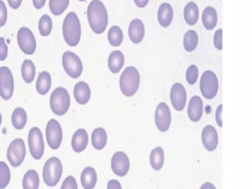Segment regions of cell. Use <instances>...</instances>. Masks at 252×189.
<instances>
[{
	"label": "cell",
	"mask_w": 252,
	"mask_h": 189,
	"mask_svg": "<svg viewBox=\"0 0 252 189\" xmlns=\"http://www.w3.org/2000/svg\"><path fill=\"white\" fill-rule=\"evenodd\" d=\"M7 1H8L9 6L14 10L18 9L22 4V0H7Z\"/></svg>",
	"instance_id": "ee69618b"
},
{
	"label": "cell",
	"mask_w": 252,
	"mask_h": 189,
	"mask_svg": "<svg viewBox=\"0 0 252 189\" xmlns=\"http://www.w3.org/2000/svg\"><path fill=\"white\" fill-rule=\"evenodd\" d=\"M70 95L68 91L63 87L56 88L49 99V104L52 112L58 116L65 114L70 107Z\"/></svg>",
	"instance_id": "277c9868"
},
{
	"label": "cell",
	"mask_w": 252,
	"mask_h": 189,
	"mask_svg": "<svg viewBox=\"0 0 252 189\" xmlns=\"http://www.w3.org/2000/svg\"><path fill=\"white\" fill-rule=\"evenodd\" d=\"M79 1H82V2H83V1H86V0H79Z\"/></svg>",
	"instance_id": "681fc988"
},
{
	"label": "cell",
	"mask_w": 252,
	"mask_h": 189,
	"mask_svg": "<svg viewBox=\"0 0 252 189\" xmlns=\"http://www.w3.org/2000/svg\"><path fill=\"white\" fill-rule=\"evenodd\" d=\"M39 177L34 169L28 170L23 178V189H38Z\"/></svg>",
	"instance_id": "f1b7e54d"
},
{
	"label": "cell",
	"mask_w": 252,
	"mask_h": 189,
	"mask_svg": "<svg viewBox=\"0 0 252 189\" xmlns=\"http://www.w3.org/2000/svg\"><path fill=\"white\" fill-rule=\"evenodd\" d=\"M107 189H122L121 184L116 179H111L107 183Z\"/></svg>",
	"instance_id": "7bdbcfd3"
},
{
	"label": "cell",
	"mask_w": 252,
	"mask_h": 189,
	"mask_svg": "<svg viewBox=\"0 0 252 189\" xmlns=\"http://www.w3.org/2000/svg\"><path fill=\"white\" fill-rule=\"evenodd\" d=\"M218 22V14L214 7L208 6L204 9L202 15V23L207 30H213Z\"/></svg>",
	"instance_id": "603a6c76"
},
{
	"label": "cell",
	"mask_w": 252,
	"mask_h": 189,
	"mask_svg": "<svg viewBox=\"0 0 252 189\" xmlns=\"http://www.w3.org/2000/svg\"><path fill=\"white\" fill-rule=\"evenodd\" d=\"M135 4L137 7L139 8H144L147 6V4L149 3V0H134Z\"/></svg>",
	"instance_id": "bcb514c9"
},
{
	"label": "cell",
	"mask_w": 252,
	"mask_h": 189,
	"mask_svg": "<svg viewBox=\"0 0 252 189\" xmlns=\"http://www.w3.org/2000/svg\"><path fill=\"white\" fill-rule=\"evenodd\" d=\"M1 123H2V116H1V113H0V125H1Z\"/></svg>",
	"instance_id": "c3c4849f"
},
{
	"label": "cell",
	"mask_w": 252,
	"mask_h": 189,
	"mask_svg": "<svg viewBox=\"0 0 252 189\" xmlns=\"http://www.w3.org/2000/svg\"><path fill=\"white\" fill-rule=\"evenodd\" d=\"M7 22V8L5 3L0 0V28L3 27Z\"/></svg>",
	"instance_id": "ab89813d"
},
{
	"label": "cell",
	"mask_w": 252,
	"mask_h": 189,
	"mask_svg": "<svg viewBox=\"0 0 252 189\" xmlns=\"http://www.w3.org/2000/svg\"><path fill=\"white\" fill-rule=\"evenodd\" d=\"M202 143L205 149L209 152L216 150L219 143L218 132L212 125H207L202 130Z\"/></svg>",
	"instance_id": "2e32d148"
},
{
	"label": "cell",
	"mask_w": 252,
	"mask_h": 189,
	"mask_svg": "<svg viewBox=\"0 0 252 189\" xmlns=\"http://www.w3.org/2000/svg\"><path fill=\"white\" fill-rule=\"evenodd\" d=\"M107 38L112 46H119L123 40V32L118 26H112L107 33Z\"/></svg>",
	"instance_id": "d6a6232c"
},
{
	"label": "cell",
	"mask_w": 252,
	"mask_h": 189,
	"mask_svg": "<svg viewBox=\"0 0 252 189\" xmlns=\"http://www.w3.org/2000/svg\"><path fill=\"white\" fill-rule=\"evenodd\" d=\"M200 189H216V187L211 182H205Z\"/></svg>",
	"instance_id": "7dc6e473"
},
{
	"label": "cell",
	"mask_w": 252,
	"mask_h": 189,
	"mask_svg": "<svg viewBox=\"0 0 252 189\" xmlns=\"http://www.w3.org/2000/svg\"><path fill=\"white\" fill-rule=\"evenodd\" d=\"M124 65V55L120 50H114L108 56V68L111 73H118Z\"/></svg>",
	"instance_id": "cb8c5ba5"
},
{
	"label": "cell",
	"mask_w": 252,
	"mask_h": 189,
	"mask_svg": "<svg viewBox=\"0 0 252 189\" xmlns=\"http://www.w3.org/2000/svg\"><path fill=\"white\" fill-rule=\"evenodd\" d=\"M21 73H22L23 80L27 84H30L33 81L34 76H35V66L32 60H30V59L24 60L22 67H21Z\"/></svg>",
	"instance_id": "f546056e"
},
{
	"label": "cell",
	"mask_w": 252,
	"mask_h": 189,
	"mask_svg": "<svg viewBox=\"0 0 252 189\" xmlns=\"http://www.w3.org/2000/svg\"><path fill=\"white\" fill-rule=\"evenodd\" d=\"M62 65L65 72L73 79L81 76L83 71V64L78 55L72 51H65L62 55Z\"/></svg>",
	"instance_id": "ba28073f"
},
{
	"label": "cell",
	"mask_w": 252,
	"mask_h": 189,
	"mask_svg": "<svg viewBox=\"0 0 252 189\" xmlns=\"http://www.w3.org/2000/svg\"><path fill=\"white\" fill-rule=\"evenodd\" d=\"M62 163L60 159L56 157L49 158L43 166L42 177L43 181L47 186H55L61 178L62 175Z\"/></svg>",
	"instance_id": "5b68a950"
},
{
	"label": "cell",
	"mask_w": 252,
	"mask_h": 189,
	"mask_svg": "<svg viewBox=\"0 0 252 189\" xmlns=\"http://www.w3.org/2000/svg\"><path fill=\"white\" fill-rule=\"evenodd\" d=\"M11 173L8 165L4 161H0V189H4L10 182Z\"/></svg>",
	"instance_id": "d590c367"
},
{
	"label": "cell",
	"mask_w": 252,
	"mask_h": 189,
	"mask_svg": "<svg viewBox=\"0 0 252 189\" xmlns=\"http://www.w3.org/2000/svg\"><path fill=\"white\" fill-rule=\"evenodd\" d=\"M200 90L203 96L207 99H212L216 96L219 91V81L217 75L213 71L207 70L202 74L200 80Z\"/></svg>",
	"instance_id": "8992f818"
},
{
	"label": "cell",
	"mask_w": 252,
	"mask_h": 189,
	"mask_svg": "<svg viewBox=\"0 0 252 189\" xmlns=\"http://www.w3.org/2000/svg\"><path fill=\"white\" fill-rule=\"evenodd\" d=\"M74 96L78 103L86 104L91 97V89L89 85L84 81L77 83L74 88Z\"/></svg>",
	"instance_id": "ffe728a7"
},
{
	"label": "cell",
	"mask_w": 252,
	"mask_h": 189,
	"mask_svg": "<svg viewBox=\"0 0 252 189\" xmlns=\"http://www.w3.org/2000/svg\"><path fill=\"white\" fill-rule=\"evenodd\" d=\"M173 19V9L169 3H162L158 10V21L163 28H167Z\"/></svg>",
	"instance_id": "44dd1931"
},
{
	"label": "cell",
	"mask_w": 252,
	"mask_h": 189,
	"mask_svg": "<svg viewBox=\"0 0 252 189\" xmlns=\"http://www.w3.org/2000/svg\"><path fill=\"white\" fill-rule=\"evenodd\" d=\"M140 86V74L133 66H128L122 72L119 80V87L122 94L126 96H132L136 94Z\"/></svg>",
	"instance_id": "3957f363"
},
{
	"label": "cell",
	"mask_w": 252,
	"mask_h": 189,
	"mask_svg": "<svg viewBox=\"0 0 252 189\" xmlns=\"http://www.w3.org/2000/svg\"><path fill=\"white\" fill-rule=\"evenodd\" d=\"M17 40L20 49L27 55H32L34 53L36 48V41L32 32L27 28L22 27L19 29L17 33Z\"/></svg>",
	"instance_id": "30bf717a"
},
{
	"label": "cell",
	"mask_w": 252,
	"mask_h": 189,
	"mask_svg": "<svg viewBox=\"0 0 252 189\" xmlns=\"http://www.w3.org/2000/svg\"><path fill=\"white\" fill-rule=\"evenodd\" d=\"M88 142H89V138H88V134L87 131L83 128L78 129L72 137V148L76 153H81L83 152L87 146H88Z\"/></svg>",
	"instance_id": "d6986e66"
},
{
	"label": "cell",
	"mask_w": 252,
	"mask_h": 189,
	"mask_svg": "<svg viewBox=\"0 0 252 189\" xmlns=\"http://www.w3.org/2000/svg\"><path fill=\"white\" fill-rule=\"evenodd\" d=\"M61 189H78L76 179L71 175L67 176L61 185Z\"/></svg>",
	"instance_id": "74e56055"
},
{
	"label": "cell",
	"mask_w": 252,
	"mask_h": 189,
	"mask_svg": "<svg viewBox=\"0 0 252 189\" xmlns=\"http://www.w3.org/2000/svg\"><path fill=\"white\" fill-rule=\"evenodd\" d=\"M183 14H184L185 22L190 26H194L197 23L199 18V9L197 4L193 1L188 2L184 8Z\"/></svg>",
	"instance_id": "484cf974"
},
{
	"label": "cell",
	"mask_w": 252,
	"mask_h": 189,
	"mask_svg": "<svg viewBox=\"0 0 252 189\" xmlns=\"http://www.w3.org/2000/svg\"><path fill=\"white\" fill-rule=\"evenodd\" d=\"M129 37L132 42L140 43L145 35V27L140 19H134L131 21L128 29Z\"/></svg>",
	"instance_id": "ac0fdd59"
},
{
	"label": "cell",
	"mask_w": 252,
	"mask_h": 189,
	"mask_svg": "<svg viewBox=\"0 0 252 189\" xmlns=\"http://www.w3.org/2000/svg\"><path fill=\"white\" fill-rule=\"evenodd\" d=\"M28 142L32 157L34 159H40L44 153V142L42 133L38 127L31 128L28 136Z\"/></svg>",
	"instance_id": "52a82bcc"
},
{
	"label": "cell",
	"mask_w": 252,
	"mask_h": 189,
	"mask_svg": "<svg viewBox=\"0 0 252 189\" xmlns=\"http://www.w3.org/2000/svg\"><path fill=\"white\" fill-rule=\"evenodd\" d=\"M198 79V68L196 65L192 64L188 67L186 71V81L189 85H194Z\"/></svg>",
	"instance_id": "8d00e7d4"
},
{
	"label": "cell",
	"mask_w": 252,
	"mask_h": 189,
	"mask_svg": "<svg viewBox=\"0 0 252 189\" xmlns=\"http://www.w3.org/2000/svg\"><path fill=\"white\" fill-rule=\"evenodd\" d=\"M164 162V153L162 148L157 147L150 154V163L155 170H159Z\"/></svg>",
	"instance_id": "4dcf8cb0"
},
{
	"label": "cell",
	"mask_w": 252,
	"mask_h": 189,
	"mask_svg": "<svg viewBox=\"0 0 252 189\" xmlns=\"http://www.w3.org/2000/svg\"><path fill=\"white\" fill-rule=\"evenodd\" d=\"M7 55H8V46L5 42L4 37L0 36V61L5 60Z\"/></svg>",
	"instance_id": "60d3db41"
},
{
	"label": "cell",
	"mask_w": 252,
	"mask_h": 189,
	"mask_svg": "<svg viewBox=\"0 0 252 189\" xmlns=\"http://www.w3.org/2000/svg\"><path fill=\"white\" fill-rule=\"evenodd\" d=\"M26 157V146L25 142L21 138L13 140L7 150V158L10 164L14 167L21 165Z\"/></svg>",
	"instance_id": "9c48e42d"
},
{
	"label": "cell",
	"mask_w": 252,
	"mask_h": 189,
	"mask_svg": "<svg viewBox=\"0 0 252 189\" xmlns=\"http://www.w3.org/2000/svg\"><path fill=\"white\" fill-rule=\"evenodd\" d=\"M187 100V94L185 88L180 83H175L172 85L170 90V101L173 108L177 111L183 110Z\"/></svg>",
	"instance_id": "5bb4252c"
},
{
	"label": "cell",
	"mask_w": 252,
	"mask_h": 189,
	"mask_svg": "<svg viewBox=\"0 0 252 189\" xmlns=\"http://www.w3.org/2000/svg\"><path fill=\"white\" fill-rule=\"evenodd\" d=\"M50 87H51V76H50V74L47 71L40 72L38 77H37L36 84H35L36 92L39 94L44 95L48 93Z\"/></svg>",
	"instance_id": "d4e9b609"
},
{
	"label": "cell",
	"mask_w": 252,
	"mask_h": 189,
	"mask_svg": "<svg viewBox=\"0 0 252 189\" xmlns=\"http://www.w3.org/2000/svg\"><path fill=\"white\" fill-rule=\"evenodd\" d=\"M214 44L217 49H219V50L222 49V30L221 29L217 30V32H215Z\"/></svg>",
	"instance_id": "f35d334b"
},
{
	"label": "cell",
	"mask_w": 252,
	"mask_h": 189,
	"mask_svg": "<svg viewBox=\"0 0 252 189\" xmlns=\"http://www.w3.org/2000/svg\"><path fill=\"white\" fill-rule=\"evenodd\" d=\"M81 183L84 189H93L96 183V172L94 167L87 166L81 174Z\"/></svg>",
	"instance_id": "7402d4cb"
},
{
	"label": "cell",
	"mask_w": 252,
	"mask_h": 189,
	"mask_svg": "<svg viewBox=\"0 0 252 189\" xmlns=\"http://www.w3.org/2000/svg\"><path fill=\"white\" fill-rule=\"evenodd\" d=\"M69 0H49V9L54 16L61 15L68 7Z\"/></svg>",
	"instance_id": "e575fe53"
},
{
	"label": "cell",
	"mask_w": 252,
	"mask_h": 189,
	"mask_svg": "<svg viewBox=\"0 0 252 189\" xmlns=\"http://www.w3.org/2000/svg\"><path fill=\"white\" fill-rule=\"evenodd\" d=\"M62 32L65 42L69 46H76L81 38V25L78 16L74 12H70L64 19Z\"/></svg>",
	"instance_id": "7a4b0ae2"
},
{
	"label": "cell",
	"mask_w": 252,
	"mask_h": 189,
	"mask_svg": "<svg viewBox=\"0 0 252 189\" xmlns=\"http://www.w3.org/2000/svg\"><path fill=\"white\" fill-rule=\"evenodd\" d=\"M88 21L92 31L94 33H102L108 23V15L105 6L100 0H93L87 10Z\"/></svg>",
	"instance_id": "6da1fadb"
},
{
	"label": "cell",
	"mask_w": 252,
	"mask_h": 189,
	"mask_svg": "<svg viewBox=\"0 0 252 189\" xmlns=\"http://www.w3.org/2000/svg\"><path fill=\"white\" fill-rule=\"evenodd\" d=\"M130 162L127 155L123 152H116L111 158V169L118 176H125L129 170Z\"/></svg>",
	"instance_id": "9a60e30c"
},
{
	"label": "cell",
	"mask_w": 252,
	"mask_h": 189,
	"mask_svg": "<svg viewBox=\"0 0 252 189\" xmlns=\"http://www.w3.org/2000/svg\"><path fill=\"white\" fill-rule=\"evenodd\" d=\"M155 122L157 128L160 132H165L168 130L171 122V113L168 105L165 102H160L158 104L155 113Z\"/></svg>",
	"instance_id": "4fadbf2b"
},
{
	"label": "cell",
	"mask_w": 252,
	"mask_h": 189,
	"mask_svg": "<svg viewBox=\"0 0 252 189\" xmlns=\"http://www.w3.org/2000/svg\"><path fill=\"white\" fill-rule=\"evenodd\" d=\"M45 136L48 146L52 150H57L62 142V128L59 122L55 119H50L46 125Z\"/></svg>",
	"instance_id": "8fae6325"
},
{
	"label": "cell",
	"mask_w": 252,
	"mask_h": 189,
	"mask_svg": "<svg viewBox=\"0 0 252 189\" xmlns=\"http://www.w3.org/2000/svg\"><path fill=\"white\" fill-rule=\"evenodd\" d=\"M51 30H52V20H51V18L46 14L42 15L39 19V22H38L39 33L42 36H47L51 32Z\"/></svg>",
	"instance_id": "836d02e7"
},
{
	"label": "cell",
	"mask_w": 252,
	"mask_h": 189,
	"mask_svg": "<svg viewBox=\"0 0 252 189\" xmlns=\"http://www.w3.org/2000/svg\"><path fill=\"white\" fill-rule=\"evenodd\" d=\"M198 44V34L195 31L189 30L185 32L183 37V46L186 51L191 52L195 50Z\"/></svg>",
	"instance_id": "1f68e13d"
},
{
	"label": "cell",
	"mask_w": 252,
	"mask_h": 189,
	"mask_svg": "<svg viewBox=\"0 0 252 189\" xmlns=\"http://www.w3.org/2000/svg\"><path fill=\"white\" fill-rule=\"evenodd\" d=\"M187 114L189 119L193 122H197L201 119L203 115V100L200 96L194 95L190 98Z\"/></svg>",
	"instance_id": "e0dca14e"
},
{
	"label": "cell",
	"mask_w": 252,
	"mask_h": 189,
	"mask_svg": "<svg viewBox=\"0 0 252 189\" xmlns=\"http://www.w3.org/2000/svg\"><path fill=\"white\" fill-rule=\"evenodd\" d=\"M27 119H28L27 112L24 108L17 107L13 110L11 121H12V125L14 126L15 129H17V130L23 129L27 124Z\"/></svg>",
	"instance_id": "83f0119b"
},
{
	"label": "cell",
	"mask_w": 252,
	"mask_h": 189,
	"mask_svg": "<svg viewBox=\"0 0 252 189\" xmlns=\"http://www.w3.org/2000/svg\"><path fill=\"white\" fill-rule=\"evenodd\" d=\"M45 1L46 0H32V4L35 9H41L44 6Z\"/></svg>",
	"instance_id": "f6af8a7d"
},
{
	"label": "cell",
	"mask_w": 252,
	"mask_h": 189,
	"mask_svg": "<svg viewBox=\"0 0 252 189\" xmlns=\"http://www.w3.org/2000/svg\"><path fill=\"white\" fill-rule=\"evenodd\" d=\"M221 113H222V104H220L216 110V121L220 127H222L221 121Z\"/></svg>",
	"instance_id": "b9f144b4"
},
{
	"label": "cell",
	"mask_w": 252,
	"mask_h": 189,
	"mask_svg": "<svg viewBox=\"0 0 252 189\" xmlns=\"http://www.w3.org/2000/svg\"><path fill=\"white\" fill-rule=\"evenodd\" d=\"M14 93V78L7 66L0 67V96L4 100L12 97Z\"/></svg>",
	"instance_id": "7c38bea8"
},
{
	"label": "cell",
	"mask_w": 252,
	"mask_h": 189,
	"mask_svg": "<svg viewBox=\"0 0 252 189\" xmlns=\"http://www.w3.org/2000/svg\"><path fill=\"white\" fill-rule=\"evenodd\" d=\"M107 142V135L103 128L98 127L93 131L92 144L95 150H102Z\"/></svg>",
	"instance_id": "4316f807"
}]
</instances>
